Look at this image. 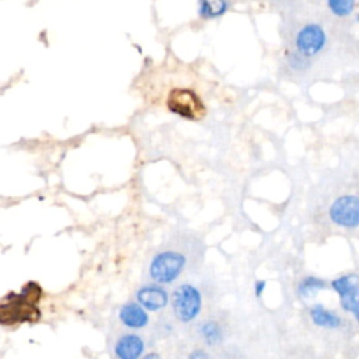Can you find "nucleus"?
<instances>
[{
    "label": "nucleus",
    "mask_w": 359,
    "mask_h": 359,
    "mask_svg": "<svg viewBox=\"0 0 359 359\" xmlns=\"http://www.w3.org/2000/svg\"><path fill=\"white\" fill-rule=\"evenodd\" d=\"M283 35L286 41L285 69L292 79H309L321 63L337 56V20L317 7L303 3L285 11Z\"/></svg>",
    "instance_id": "1"
},
{
    "label": "nucleus",
    "mask_w": 359,
    "mask_h": 359,
    "mask_svg": "<svg viewBox=\"0 0 359 359\" xmlns=\"http://www.w3.org/2000/svg\"><path fill=\"white\" fill-rule=\"evenodd\" d=\"M42 289L35 282H28L22 290L10 293L4 302L0 303V324L13 325L25 321H38L41 311L36 303L41 300Z\"/></svg>",
    "instance_id": "2"
},
{
    "label": "nucleus",
    "mask_w": 359,
    "mask_h": 359,
    "mask_svg": "<svg viewBox=\"0 0 359 359\" xmlns=\"http://www.w3.org/2000/svg\"><path fill=\"white\" fill-rule=\"evenodd\" d=\"M167 108L170 112L188 119V121H199L205 112V104L199 94L191 88H172L167 95Z\"/></svg>",
    "instance_id": "3"
},
{
    "label": "nucleus",
    "mask_w": 359,
    "mask_h": 359,
    "mask_svg": "<svg viewBox=\"0 0 359 359\" xmlns=\"http://www.w3.org/2000/svg\"><path fill=\"white\" fill-rule=\"evenodd\" d=\"M185 265L187 257L182 252L167 250L154 255L150 262L149 273L154 282L167 285L172 283L175 279L180 278Z\"/></svg>",
    "instance_id": "4"
},
{
    "label": "nucleus",
    "mask_w": 359,
    "mask_h": 359,
    "mask_svg": "<svg viewBox=\"0 0 359 359\" xmlns=\"http://www.w3.org/2000/svg\"><path fill=\"white\" fill-rule=\"evenodd\" d=\"M171 304L174 316L180 323H191L202 310V294L196 286L182 283L174 290Z\"/></svg>",
    "instance_id": "5"
},
{
    "label": "nucleus",
    "mask_w": 359,
    "mask_h": 359,
    "mask_svg": "<svg viewBox=\"0 0 359 359\" xmlns=\"http://www.w3.org/2000/svg\"><path fill=\"white\" fill-rule=\"evenodd\" d=\"M331 287L339 296L341 307L351 313L355 320L359 318V279L356 273H345L331 282Z\"/></svg>",
    "instance_id": "6"
},
{
    "label": "nucleus",
    "mask_w": 359,
    "mask_h": 359,
    "mask_svg": "<svg viewBox=\"0 0 359 359\" xmlns=\"http://www.w3.org/2000/svg\"><path fill=\"white\" fill-rule=\"evenodd\" d=\"M330 219L339 227L356 229L359 224V199L356 195H341L330 208Z\"/></svg>",
    "instance_id": "7"
},
{
    "label": "nucleus",
    "mask_w": 359,
    "mask_h": 359,
    "mask_svg": "<svg viewBox=\"0 0 359 359\" xmlns=\"http://www.w3.org/2000/svg\"><path fill=\"white\" fill-rule=\"evenodd\" d=\"M136 302L147 311H160L168 304V293L163 286L144 285L136 292Z\"/></svg>",
    "instance_id": "8"
},
{
    "label": "nucleus",
    "mask_w": 359,
    "mask_h": 359,
    "mask_svg": "<svg viewBox=\"0 0 359 359\" xmlns=\"http://www.w3.org/2000/svg\"><path fill=\"white\" fill-rule=\"evenodd\" d=\"M144 339L135 334H122L114 346V353L116 359H140L144 352Z\"/></svg>",
    "instance_id": "9"
},
{
    "label": "nucleus",
    "mask_w": 359,
    "mask_h": 359,
    "mask_svg": "<svg viewBox=\"0 0 359 359\" xmlns=\"http://www.w3.org/2000/svg\"><path fill=\"white\" fill-rule=\"evenodd\" d=\"M118 317H119V321L130 330H140L149 324L147 310H144L137 302L125 303L119 309Z\"/></svg>",
    "instance_id": "10"
},
{
    "label": "nucleus",
    "mask_w": 359,
    "mask_h": 359,
    "mask_svg": "<svg viewBox=\"0 0 359 359\" xmlns=\"http://www.w3.org/2000/svg\"><path fill=\"white\" fill-rule=\"evenodd\" d=\"M309 316L314 325L325 330H338L344 324V318L335 310L327 309L323 304L311 306Z\"/></svg>",
    "instance_id": "11"
},
{
    "label": "nucleus",
    "mask_w": 359,
    "mask_h": 359,
    "mask_svg": "<svg viewBox=\"0 0 359 359\" xmlns=\"http://www.w3.org/2000/svg\"><path fill=\"white\" fill-rule=\"evenodd\" d=\"M327 14L334 20H344L353 14L355 0H323Z\"/></svg>",
    "instance_id": "12"
},
{
    "label": "nucleus",
    "mask_w": 359,
    "mask_h": 359,
    "mask_svg": "<svg viewBox=\"0 0 359 359\" xmlns=\"http://www.w3.org/2000/svg\"><path fill=\"white\" fill-rule=\"evenodd\" d=\"M325 286H327V283H325L324 279H321L318 276H314V275H307V276H304L299 282V285H297V294L300 297L310 299L311 296H314L320 290H323Z\"/></svg>",
    "instance_id": "13"
},
{
    "label": "nucleus",
    "mask_w": 359,
    "mask_h": 359,
    "mask_svg": "<svg viewBox=\"0 0 359 359\" xmlns=\"http://www.w3.org/2000/svg\"><path fill=\"white\" fill-rule=\"evenodd\" d=\"M201 337L202 339L208 344V345H219L223 341L224 332L223 328L220 327V324L215 320H206L201 328H199Z\"/></svg>",
    "instance_id": "14"
},
{
    "label": "nucleus",
    "mask_w": 359,
    "mask_h": 359,
    "mask_svg": "<svg viewBox=\"0 0 359 359\" xmlns=\"http://www.w3.org/2000/svg\"><path fill=\"white\" fill-rule=\"evenodd\" d=\"M229 8L227 0H201L199 1V15L202 18H217L223 15Z\"/></svg>",
    "instance_id": "15"
},
{
    "label": "nucleus",
    "mask_w": 359,
    "mask_h": 359,
    "mask_svg": "<svg viewBox=\"0 0 359 359\" xmlns=\"http://www.w3.org/2000/svg\"><path fill=\"white\" fill-rule=\"evenodd\" d=\"M272 3L276 4V6H279L282 11H286V10L292 8L293 6L299 4L300 1H299V0H272Z\"/></svg>",
    "instance_id": "16"
},
{
    "label": "nucleus",
    "mask_w": 359,
    "mask_h": 359,
    "mask_svg": "<svg viewBox=\"0 0 359 359\" xmlns=\"http://www.w3.org/2000/svg\"><path fill=\"white\" fill-rule=\"evenodd\" d=\"M188 359H210V356L203 349H194L192 352H189Z\"/></svg>",
    "instance_id": "17"
},
{
    "label": "nucleus",
    "mask_w": 359,
    "mask_h": 359,
    "mask_svg": "<svg viewBox=\"0 0 359 359\" xmlns=\"http://www.w3.org/2000/svg\"><path fill=\"white\" fill-rule=\"evenodd\" d=\"M265 287H266V282H265V280H257L255 285H254V293H255V296H257V297H261L262 293H264V290H265Z\"/></svg>",
    "instance_id": "18"
},
{
    "label": "nucleus",
    "mask_w": 359,
    "mask_h": 359,
    "mask_svg": "<svg viewBox=\"0 0 359 359\" xmlns=\"http://www.w3.org/2000/svg\"><path fill=\"white\" fill-rule=\"evenodd\" d=\"M140 359H164V358L160 353H157V352H150V353L143 355Z\"/></svg>",
    "instance_id": "19"
}]
</instances>
